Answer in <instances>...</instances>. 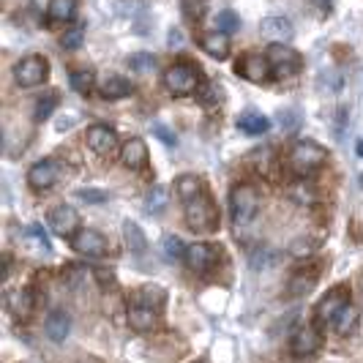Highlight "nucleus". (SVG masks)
<instances>
[{"label": "nucleus", "mask_w": 363, "mask_h": 363, "mask_svg": "<svg viewBox=\"0 0 363 363\" xmlns=\"http://www.w3.org/2000/svg\"><path fill=\"white\" fill-rule=\"evenodd\" d=\"M123 238H126V246L134 252V255H145L147 252V238H145V233L140 230L137 221L128 218L126 224H123Z\"/></svg>", "instance_id": "nucleus-24"}, {"label": "nucleus", "mask_w": 363, "mask_h": 363, "mask_svg": "<svg viewBox=\"0 0 363 363\" xmlns=\"http://www.w3.org/2000/svg\"><path fill=\"white\" fill-rule=\"evenodd\" d=\"M164 88L172 96H191L194 91H200V74L194 72L189 63H175L169 66L162 77Z\"/></svg>", "instance_id": "nucleus-4"}, {"label": "nucleus", "mask_w": 363, "mask_h": 363, "mask_svg": "<svg viewBox=\"0 0 363 363\" xmlns=\"http://www.w3.org/2000/svg\"><path fill=\"white\" fill-rule=\"evenodd\" d=\"M79 224H82V218H79L77 208H72V205H57L52 213H50V227H52L55 235L60 238H69L72 240L79 233Z\"/></svg>", "instance_id": "nucleus-8"}, {"label": "nucleus", "mask_w": 363, "mask_h": 363, "mask_svg": "<svg viewBox=\"0 0 363 363\" xmlns=\"http://www.w3.org/2000/svg\"><path fill=\"white\" fill-rule=\"evenodd\" d=\"M175 189H178V197L186 202L191 200V197H197V194H202V181L197 175H181L175 181Z\"/></svg>", "instance_id": "nucleus-28"}, {"label": "nucleus", "mask_w": 363, "mask_h": 363, "mask_svg": "<svg viewBox=\"0 0 363 363\" xmlns=\"http://www.w3.org/2000/svg\"><path fill=\"white\" fill-rule=\"evenodd\" d=\"M200 47L211 55V57L224 60V57L230 55V38H227V33H221V30H213V33H205V36L200 38Z\"/></svg>", "instance_id": "nucleus-20"}, {"label": "nucleus", "mask_w": 363, "mask_h": 363, "mask_svg": "<svg viewBox=\"0 0 363 363\" xmlns=\"http://www.w3.org/2000/svg\"><path fill=\"white\" fill-rule=\"evenodd\" d=\"M128 325L140 333L145 330H153L156 325V306H147V303H131L128 309Z\"/></svg>", "instance_id": "nucleus-18"}, {"label": "nucleus", "mask_w": 363, "mask_h": 363, "mask_svg": "<svg viewBox=\"0 0 363 363\" xmlns=\"http://www.w3.org/2000/svg\"><path fill=\"white\" fill-rule=\"evenodd\" d=\"M290 350L298 361H306V358H311V355L320 350V333H317L311 325L298 328L295 336H292V342H290Z\"/></svg>", "instance_id": "nucleus-12"}, {"label": "nucleus", "mask_w": 363, "mask_h": 363, "mask_svg": "<svg viewBox=\"0 0 363 363\" xmlns=\"http://www.w3.org/2000/svg\"><path fill=\"white\" fill-rule=\"evenodd\" d=\"M22 243H25V246H33L30 252H36V255H50V240H47V235L41 233L38 224H30V227H28V233H25V238H22Z\"/></svg>", "instance_id": "nucleus-26"}, {"label": "nucleus", "mask_w": 363, "mask_h": 363, "mask_svg": "<svg viewBox=\"0 0 363 363\" xmlns=\"http://www.w3.org/2000/svg\"><path fill=\"white\" fill-rule=\"evenodd\" d=\"M156 134L162 137V140L167 143V145H172V143H175V137H172V134H169V131H167L164 126H156Z\"/></svg>", "instance_id": "nucleus-44"}, {"label": "nucleus", "mask_w": 363, "mask_h": 363, "mask_svg": "<svg viewBox=\"0 0 363 363\" xmlns=\"http://www.w3.org/2000/svg\"><path fill=\"white\" fill-rule=\"evenodd\" d=\"M82 41H85V28H82V25H72V28H66V33L60 36V47H63V50H79Z\"/></svg>", "instance_id": "nucleus-30"}, {"label": "nucleus", "mask_w": 363, "mask_h": 363, "mask_svg": "<svg viewBox=\"0 0 363 363\" xmlns=\"http://www.w3.org/2000/svg\"><path fill=\"white\" fill-rule=\"evenodd\" d=\"M311 3H314L320 11H330V6H333V0H311Z\"/></svg>", "instance_id": "nucleus-45"}, {"label": "nucleus", "mask_w": 363, "mask_h": 363, "mask_svg": "<svg viewBox=\"0 0 363 363\" xmlns=\"http://www.w3.org/2000/svg\"><path fill=\"white\" fill-rule=\"evenodd\" d=\"M268 60H271L276 77H292L301 72V55L287 44H273L268 50Z\"/></svg>", "instance_id": "nucleus-7"}, {"label": "nucleus", "mask_w": 363, "mask_h": 363, "mask_svg": "<svg viewBox=\"0 0 363 363\" xmlns=\"http://www.w3.org/2000/svg\"><path fill=\"white\" fill-rule=\"evenodd\" d=\"M181 9L186 22H200L205 14V0H181Z\"/></svg>", "instance_id": "nucleus-33"}, {"label": "nucleus", "mask_w": 363, "mask_h": 363, "mask_svg": "<svg viewBox=\"0 0 363 363\" xmlns=\"http://www.w3.org/2000/svg\"><path fill=\"white\" fill-rule=\"evenodd\" d=\"M85 140H88V147H91L93 153H99V156H112L118 150V134L109 126H101V123L88 128Z\"/></svg>", "instance_id": "nucleus-14"}, {"label": "nucleus", "mask_w": 363, "mask_h": 363, "mask_svg": "<svg viewBox=\"0 0 363 363\" xmlns=\"http://www.w3.org/2000/svg\"><path fill=\"white\" fill-rule=\"evenodd\" d=\"M137 303H147V306H162L164 290L162 287H143L137 292Z\"/></svg>", "instance_id": "nucleus-34"}, {"label": "nucleus", "mask_w": 363, "mask_h": 363, "mask_svg": "<svg viewBox=\"0 0 363 363\" xmlns=\"http://www.w3.org/2000/svg\"><path fill=\"white\" fill-rule=\"evenodd\" d=\"M57 107V93H47V96H41L36 101V109H33V118H36L38 123L41 121H47L50 115H52V109Z\"/></svg>", "instance_id": "nucleus-32"}, {"label": "nucleus", "mask_w": 363, "mask_h": 363, "mask_svg": "<svg viewBox=\"0 0 363 363\" xmlns=\"http://www.w3.org/2000/svg\"><path fill=\"white\" fill-rule=\"evenodd\" d=\"M93 82H96V74H93V69H77V72H72V88L77 93H91Z\"/></svg>", "instance_id": "nucleus-29"}, {"label": "nucleus", "mask_w": 363, "mask_h": 363, "mask_svg": "<svg viewBox=\"0 0 363 363\" xmlns=\"http://www.w3.org/2000/svg\"><path fill=\"white\" fill-rule=\"evenodd\" d=\"M216 30H221V33H235V30H240V17H238L235 11H218V17H216Z\"/></svg>", "instance_id": "nucleus-31"}, {"label": "nucleus", "mask_w": 363, "mask_h": 363, "mask_svg": "<svg viewBox=\"0 0 363 363\" xmlns=\"http://www.w3.org/2000/svg\"><path fill=\"white\" fill-rule=\"evenodd\" d=\"M279 262V255L273 252V249H262V252H257L255 257H252V265H255L257 271L262 268V271H268V268H273Z\"/></svg>", "instance_id": "nucleus-38"}, {"label": "nucleus", "mask_w": 363, "mask_h": 363, "mask_svg": "<svg viewBox=\"0 0 363 363\" xmlns=\"http://www.w3.org/2000/svg\"><path fill=\"white\" fill-rule=\"evenodd\" d=\"M9 311L17 317V320H28L33 314V292L30 290H14L9 292Z\"/></svg>", "instance_id": "nucleus-19"}, {"label": "nucleus", "mask_w": 363, "mask_h": 363, "mask_svg": "<svg viewBox=\"0 0 363 363\" xmlns=\"http://www.w3.org/2000/svg\"><path fill=\"white\" fill-rule=\"evenodd\" d=\"M186 224L194 233H216L218 230V211L205 191L186 200Z\"/></svg>", "instance_id": "nucleus-2"}, {"label": "nucleus", "mask_w": 363, "mask_h": 363, "mask_svg": "<svg viewBox=\"0 0 363 363\" xmlns=\"http://www.w3.org/2000/svg\"><path fill=\"white\" fill-rule=\"evenodd\" d=\"M74 17H77V0H50V9H47V25L50 28L69 25Z\"/></svg>", "instance_id": "nucleus-17"}, {"label": "nucleus", "mask_w": 363, "mask_h": 363, "mask_svg": "<svg viewBox=\"0 0 363 363\" xmlns=\"http://www.w3.org/2000/svg\"><path fill=\"white\" fill-rule=\"evenodd\" d=\"M60 178V164L52 162V159H44V162L33 164L30 169H28V183H30V189H36V191H47V189H52L55 183Z\"/></svg>", "instance_id": "nucleus-11"}, {"label": "nucleus", "mask_w": 363, "mask_h": 363, "mask_svg": "<svg viewBox=\"0 0 363 363\" xmlns=\"http://www.w3.org/2000/svg\"><path fill=\"white\" fill-rule=\"evenodd\" d=\"M347 303H350V295H347L345 287H336V290H330L325 298L317 303V320H320L323 325L333 323V320H336V314L345 309Z\"/></svg>", "instance_id": "nucleus-13"}, {"label": "nucleus", "mask_w": 363, "mask_h": 363, "mask_svg": "<svg viewBox=\"0 0 363 363\" xmlns=\"http://www.w3.org/2000/svg\"><path fill=\"white\" fill-rule=\"evenodd\" d=\"M284 123L290 128H295L298 126V115H295V112H281V126H284Z\"/></svg>", "instance_id": "nucleus-43"}, {"label": "nucleus", "mask_w": 363, "mask_h": 363, "mask_svg": "<svg viewBox=\"0 0 363 363\" xmlns=\"http://www.w3.org/2000/svg\"><path fill=\"white\" fill-rule=\"evenodd\" d=\"M218 257V246H211V243H194V246H189V252H186V265L191 268L194 273H208L216 268Z\"/></svg>", "instance_id": "nucleus-9"}, {"label": "nucleus", "mask_w": 363, "mask_h": 363, "mask_svg": "<svg viewBox=\"0 0 363 363\" xmlns=\"http://www.w3.org/2000/svg\"><path fill=\"white\" fill-rule=\"evenodd\" d=\"M186 252H189V246H183V240L178 235H164L162 238V255L167 257L169 262L186 259Z\"/></svg>", "instance_id": "nucleus-27"}, {"label": "nucleus", "mask_w": 363, "mask_h": 363, "mask_svg": "<svg viewBox=\"0 0 363 363\" xmlns=\"http://www.w3.org/2000/svg\"><path fill=\"white\" fill-rule=\"evenodd\" d=\"M121 162L123 167L128 169H143L147 164V145L145 140H140V137H131L126 145L121 147Z\"/></svg>", "instance_id": "nucleus-15"}, {"label": "nucleus", "mask_w": 363, "mask_h": 363, "mask_svg": "<svg viewBox=\"0 0 363 363\" xmlns=\"http://www.w3.org/2000/svg\"><path fill=\"white\" fill-rule=\"evenodd\" d=\"M72 249L85 257H104L109 252V243L107 238L101 233H96V230H79L72 238Z\"/></svg>", "instance_id": "nucleus-10"}, {"label": "nucleus", "mask_w": 363, "mask_h": 363, "mask_svg": "<svg viewBox=\"0 0 363 363\" xmlns=\"http://www.w3.org/2000/svg\"><path fill=\"white\" fill-rule=\"evenodd\" d=\"M330 325L336 328V333H342V336H347L350 330H355V325H358V309L352 306V303H347L345 309L336 314V320L330 323Z\"/></svg>", "instance_id": "nucleus-25"}, {"label": "nucleus", "mask_w": 363, "mask_h": 363, "mask_svg": "<svg viewBox=\"0 0 363 363\" xmlns=\"http://www.w3.org/2000/svg\"><path fill=\"white\" fill-rule=\"evenodd\" d=\"M314 249H317V240H311V238H298V240H292L290 243L292 257H311L314 255Z\"/></svg>", "instance_id": "nucleus-37"}, {"label": "nucleus", "mask_w": 363, "mask_h": 363, "mask_svg": "<svg viewBox=\"0 0 363 363\" xmlns=\"http://www.w3.org/2000/svg\"><path fill=\"white\" fill-rule=\"evenodd\" d=\"M238 128L246 131V134H265L271 128V121L262 115V112H255V109H246L240 118H238Z\"/></svg>", "instance_id": "nucleus-21"}, {"label": "nucleus", "mask_w": 363, "mask_h": 363, "mask_svg": "<svg viewBox=\"0 0 363 363\" xmlns=\"http://www.w3.org/2000/svg\"><path fill=\"white\" fill-rule=\"evenodd\" d=\"M134 93V85L123 79V77H107L104 82H101V96L107 99V101H115V99H126Z\"/></svg>", "instance_id": "nucleus-22"}, {"label": "nucleus", "mask_w": 363, "mask_h": 363, "mask_svg": "<svg viewBox=\"0 0 363 363\" xmlns=\"http://www.w3.org/2000/svg\"><path fill=\"white\" fill-rule=\"evenodd\" d=\"M164 205H167V191H164L162 186H156V189L147 194V200H145L147 213H162Z\"/></svg>", "instance_id": "nucleus-35"}, {"label": "nucleus", "mask_w": 363, "mask_h": 363, "mask_svg": "<svg viewBox=\"0 0 363 363\" xmlns=\"http://www.w3.org/2000/svg\"><path fill=\"white\" fill-rule=\"evenodd\" d=\"M314 284H317V273H311L309 279H306V273H298L290 281V292L292 295H303V292H309Z\"/></svg>", "instance_id": "nucleus-36"}, {"label": "nucleus", "mask_w": 363, "mask_h": 363, "mask_svg": "<svg viewBox=\"0 0 363 363\" xmlns=\"http://www.w3.org/2000/svg\"><path fill=\"white\" fill-rule=\"evenodd\" d=\"M262 36L273 44H284L292 38V22L287 17H265L262 19Z\"/></svg>", "instance_id": "nucleus-16"}, {"label": "nucleus", "mask_w": 363, "mask_h": 363, "mask_svg": "<svg viewBox=\"0 0 363 363\" xmlns=\"http://www.w3.org/2000/svg\"><path fill=\"white\" fill-rule=\"evenodd\" d=\"M93 276L107 287V284H112L115 281V276H112V271H104V268H93Z\"/></svg>", "instance_id": "nucleus-42"}, {"label": "nucleus", "mask_w": 363, "mask_h": 363, "mask_svg": "<svg viewBox=\"0 0 363 363\" xmlns=\"http://www.w3.org/2000/svg\"><path fill=\"white\" fill-rule=\"evenodd\" d=\"M361 186H363V175H361Z\"/></svg>", "instance_id": "nucleus-48"}, {"label": "nucleus", "mask_w": 363, "mask_h": 363, "mask_svg": "<svg viewBox=\"0 0 363 363\" xmlns=\"http://www.w3.org/2000/svg\"><path fill=\"white\" fill-rule=\"evenodd\" d=\"M257 211H259V194L255 186L249 183H238L235 189L230 191V216L238 230L246 227L249 221H255Z\"/></svg>", "instance_id": "nucleus-3"}, {"label": "nucleus", "mask_w": 363, "mask_h": 363, "mask_svg": "<svg viewBox=\"0 0 363 363\" xmlns=\"http://www.w3.org/2000/svg\"><path fill=\"white\" fill-rule=\"evenodd\" d=\"M128 66H131L134 72H147L150 66H156V57H153V55H147V52H137V55H131V57H128Z\"/></svg>", "instance_id": "nucleus-39"}, {"label": "nucleus", "mask_w": 363, "mask_h": 363, "mask_svg": "<svg viewBox=\"0 0 363 363\" xmlns=\"http://www.w3.org/2000/svg\"><path fill=\"white\" fill-rule=\"evenodd\" d=\"M287 162H290V169L295 175L306 178V175L317 172L328 162V150L323 145H317V143H311V140H301V143L292 145Z\"/></svg>", "instance_id": "nucleus-1"}, {"label": "nucleus", "mask_w": 363, "mask_h": 363, "mask_svg": "<svg viewBox=\"0 0 363 363\" xmlns=\"http://www.w3.org/2000/svg\"><path fill=\"white\" fill-rule=\"evenodd\" d=\"M50 77V63L41 55H28L14 66V79L19 88H36Z\"/></svg>", "instance_id": "nucleus-5"}, {"label": "nucleus", "mask_w": 363, "mask_h": 363, "mask_svg": "<svg viewBox=\"0 0 363 363\" xmlns=\"http://www.w3.org/2000/svg\"><path fill=\"white\" fill-rule=\"evenodd\" d=\"M235 72L240 74L243 79L262 85V82H268V79L273 77V66H271V60H268V55L249 52V55H243V57L238 60Z\"/></svg>", "instance_id": "nucleus-6"}, {"label": "nucleus", "mask_w": 363, "mask_h": 363, "mask_svg": "<svg viewBox=\"0 0 363 363\" xmlns=\"http://www.w3.org/2000/svg\"><path fill=\"white\" fill-rule=\"evenodd\" d=\"M358 156H363V140L358 143Z\"/></svg>", "instance_id": "nucleus-47"}, {"label": "nucleus", "mask_w": 363, "mask_h": 363, "mask_svg": "<svg viewBox=\"0 0 363 363\" xmlns=\"http://www.w3.org/2000/svg\"><path fill=\"white\" fill-rule=\"evenodd\" d=\"M200 96H202V101H205V104H211V101H216L218 99V88L216 85H205Z\"/></svg>", "instance_id": "nucleus-41"}, {"label": "nucleus", "mask_w": 363, "mask_h": 363, "mask_svg": "<svg viewBox=\"0 0 363 363\" xmlns=\"http://www.w3.org/2000/svg\"><path fill=\"white\" fill-rule=\"evenodd\" d=\"M69 330H72V320H69L66 311H52V314L47 317V336H50L52 342H63V339L69 336Z\"/></svg>", "instance_id": "nucleus-23"}, {"label": "nucleus", "mask_w": 363, "mask_h": 363, "mask_svg": "<svg viewBox=\"0 0 363 363\" xmlns=\"http://www.w3.org/2000/svg\"><path fill=\"white\" fill-rule=\"evenodd\" d=\"M77 197L85 202H104L107 200V191H96V189H82V191H77Z\"/></svg>", "instance_id": "nucleus-40"}, {"label": "nucleus", "mask_w": 363, "mask_h": 363, "mask_svg": "<svg viewBox=\"0 0 363 363\" xmlns=\"http://www.w3.org/2000/svg\"><path fill=\"white\" fill-rule=\"evenodd\" d=\"M181 41H183L181 30H172V33H169V44H172V47H178V44H181Z\"/></svg>", "instance_id": "nucleus-46"}]
</instances>
